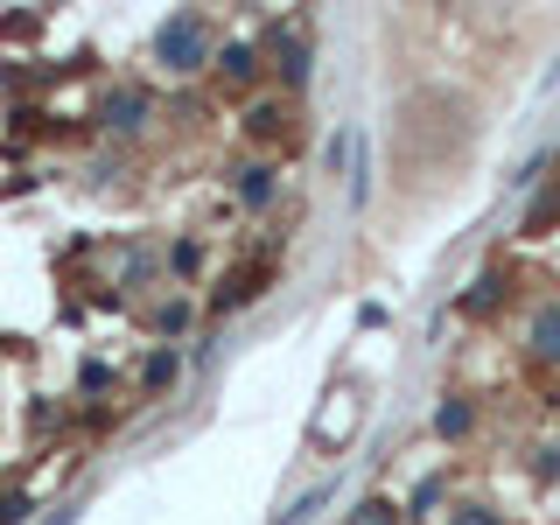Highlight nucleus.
Wrapping results in <instances>:
<instances>
[{
    "mask_svg": "<svg viewBox=\"0 0 560 525\" xmlns=\"http://www.w3.org/2000/svg\"><path fill=\"white\" fill-rule=\"evenodd\" d=\"M154 49H162V63H175V70H197L203 63V22L197 14H175V22H162Z\"/></svg>",
    "mask_w": 560,
    "mask_h": 525,
    "instance_id": "obj_1",
    "label": "nucleus"
},
{
    "mask_svg": "<svg viewBox=\"0 0 560 525\" xmlns=\"http://www.w3.org/2000/svg\"><path fill=\"white\" fill-rule=\"evenodd\" d=\"M533 350H539L547 364H560V302H547V308L533 315Z\"/></svg>",
    "mask_w": 560,
    "mask_h": 525,
    "instance_id": "obj_2",
    "label": "nucleus"
},
{
    "mask_svg": "<svg viewBox=\"0 0 560 525\" xmlns=\"http://www.w3.org/2000/svg\"><path fill=\"white\" fill-rule=\"evenodd\" d=\"M133 119H148V92H113L105 98V127H133Z\"/></svg>",
    "mask_w": 560,
    "mask_h": 525,
    "instance_id": "obj_3",
    "label": "nucleus"
},
{
    "mask_svg": "<svg viewBox=\"0 0 560 525\" xmlns=\"http://www.w3.org/2000/svg\"><path fill=\"white\" fill-rule=\"evenodd\" d=\"M273 189H280L273 168H245V175H238V197H245V203H273Z\"/></svg>",
    "mask_w": 560,
    "mask_h": 525,
    "instance_id": "obj_4",
    "label": "nucleus"
},
{
    "mask_svg": "<svg viewBox=\"0 0 560 525\" xmlns=\"http://www.w3.org/2000/svg\"><path fill=\"white\" fill-rule=\"evenodd\" d=\"M553 218H560V189H547V197H533V210H525V232H547Z\"/></svg>",
    "mask_w": 560,
    "mask_h": 525,
    "instance_id": "obj_5",
    "label": "nucleus"
},
{
    "mask_svg": "<svg viewBox=\"0 0 560 525\" xmlns=\"http://www.w3.org/2000/svg\"><path fill=\"white\" fill-rule=\"evenodd\" d=\"M350 393H337V407H329V420H323V442H343V428H350Z\"/></svg>",
    "mask_w": 560,
    "mask_h": 525,
    "instance_id": "obj_6",
    "label": "nucleus"
},
{
    "mask_svg": "<svg viewBox=\"0 0 560 525\" xmlns=\"http://www.w3.org/2000/svg\"><path fill=\"white\" fill-rule=\"evenodd\" d=\"M350 525H393V504H378V498H364V504H358V518H350Z\"/></svg>",
    "mask_w": 560,
    "mask_h": 525,
    "instance_id": "obj_7",
    "label": "nucleus"
},
{
    "mask_svg": "<svg viewBox=\"0 0 560 525\" xmlns=\"http://www.w3.org/2000/svg\"><path fill=\"white\" fill-rule=\"evenodd\" d=\"M490 302H498V280H477V288L463 294V308H469V315H477V308H490Z\"/></svg>",
    "mask_w": 560,
    "mask_h": 525,
    "instance_id": "obj_8",
    "label": "nucleus"
},
{
    "mask_svg": "<svg viewBox=\"0 0 560 525\" xmlns=\"http://www.w3.org/2000/svg\"><path fill=\"white\" fill-rule=\"evenodd\" d=\"M434 504H442V483H434V477H428V483H420V490H413V518H428V512H434Z\"/></svg>",
    "mask_w": 560,
    "mask_h": 525,
    "instance_id": "obj_9",
    "label": "nucleus"
},
{
    "mask_svg": "<svg viewBox=\"0 0 560 525\" xmlns=\"http://www.w3.org/2000/svg\"><path fill=\"white\" fill-rule=\"evenodd\" d=\"M28 518V498L22 490H8V498H0V525H22Z\"/></svg>",
    "mask_w": 560,
    "mask_h": 525,
    "instance_id": "obj_10",
    "label": "nucleus"
},
{
    "mask_svg": "<svg viewBox=\"0 0 560 525\" xmlns=\"http://www.w3.org/2000/svg\"><path fill=\"white\" fill-rule=\"evenodd\" d=\"M434 428H442V434H463V428H469V407H463V399H455V407H442V420H434Z\"/></svg>",
    "mask_w": 560,
    "mask_h": 525,
    "instance_id": "obj_11",
    "label": "nucleus"
},
{
    "mask_svg": "<svg viewBox=\"0 0 560 525\" xmlns=\"http://www.w3.org/2000/svg\"><path fill=\"white\" fill-rule=\"evenodd\" d=\"M224 78H253V49H224Z\"/></svg>",
    "mask_w": 560,
    "mask_h": 525,
    "instance_id": "obj_12",
    "label": "nucleus"
},
{
    "mask_svg": "<svg viewBox=\"0 0 560 525\" xmlns=\"http://www.w3.org/2000/svg\"><path fill=\"white\" fill-rule=\"evenodd\" d=\"M245 127H253V133H273V127H280V105H259V113L245 119Z\"/></svg>",
    "mask_w": 560,
    "mask_h": 525,
    "instance_id": "obj_13",
    "label": "nucleus"
},
{
    "mask_svg": "<svg viewBox=\"0 0 560 525\" xmlns=\"http://www.w3.org/2000/svg\"><path fill=\"white\" fill-rule=\"evenodd\" d=\"M168 378H175V358H168V350H162V358L148 364V385H168Z\"/></svg>",
    "mask_w": 560,
    "mask_h": 525,
    "instance_id": "obj_14",
    "label": "nucleus"
},
{
    "mask_svg": "<svg viewBox=\"0 0 560 525\" xmlns=\"http://www.w3.org/2000/svg\"><path fill=\"white\" fill-rule=\"evenodd\" d=\"M455 525H498V518H483V512H463V518H455Z\"/></svg>",
    "mask_w": 560,
    "mask_h": 525,
    "instance_id": "obj_15",
    "label": "nucleus"
}]
</instances>
